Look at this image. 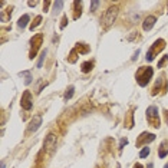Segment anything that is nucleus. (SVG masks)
I'll return each mask as SVG.
<instances>
[{"instance_id":"obj_16","label":"nucleus","mask_w":168,"mask_h":168,"mask_svg":"<svg viewBox=\"0 0 168 168\" xmlns=\"http://www.w3.org/2000/svg\"><path fill=\"white\" fill-rule=\"evenodd\" d=\"M92 69V63L91 62H85V63H82V72H89Z\"/></svg>"},{"instance_id":"obj_9","label":"nucleus","mask_w":168,"mask_h":168,"mask_svg":"<svg viewBox=\"0 0 168 168\" xmlns=\"http://www.w3.org/2000/svg\"><path fill=\"white\" fill-rule=\"evenodd\" d=\"M155 139V135L154 134H142L141 135V138L136 141V145L139 147V145H145L147 142H151V141H154Z\"/></svg>"},{"instance_id":"obj_23","label":"nucleus","mask_w":168,"mask_h":168,"mask_svg":"<svg viewBox=\"0 0 168 168\" xmlns=\"http://www.w3.org/2000/svg\"><path fill=\"white\" fill-rule=\"evenodd\" d=\"M138 55H139V50H136V52L134 53V56H132V60H135V59L138 58Z\"/></svg>"},{"instance_id":"obj_6","label":"nucleus","mask_w":168,"mask_h":168,"mask_svg":"<svg viewBox=\"0 0 168 168\" xmlns=\"http://www.w3.org/2000/svg\"><path fill=\"white\" fill-rule=\"evenodd\" d=\"M55 148H56V135L49 134V135L46 136V139H45V149H46L47 152H52Z\"/></svg>"},{"instance_id":"obj_3","label":"nucleus","mask_w":168,"mask_h":168,"mask_svg":"<svg viewBox=\"0 0 168 168\" xmlns=\"http://www.w3.org/2000/svg\"><path fill=\"white\" fill-rule=\"evenodd\" d=\"M164 46H165V42H164L163 39H158L157 42L152 45V47L147 52V60H152V59L155 58V53H158L160 50H163Z\"/></svg>"},{"instance_id":"obj_18","label":"nucleus","mask_w":168,"mask_h":168,"mask_svg":"<svg viewBox=\"0 0 168 168\" xmlns=\"http://www.w3.org/2000/svg\"><path fill=\"white\" fill-rule=\"evenodd\" d=\"M99 4H101V1H98V0L92 1V3H91V12H95V10L99 7Z\"/></svg>"},{"instance_id":"obj_14","label":"nucleus","mask_w":168,"mask_h":168,"mask_svg":"<svg viewBox=\"0 0 168 168\" xmlns=\"http://www.w3.org/2000/svg\"><path fill=\"white\" fill-rule=\"evenodd\" d=\"M40 20H42V16H36V19H35V23H32V25H30V30L36 29V27L40 25Z\"/></svg>"},{"instance_id":"obj_21","label":"nucleus","mask_w":168,"mask_h":168,"mask_svg":"<svg viewBox=\"0 0 168 168\" xmlns=\"http://www.w3.org/2000/svg\"><path fill=\"white\" fill-rule=\"evenodd\" d=\"M167 60H168V56H164V58H163V60H161V62H158V68H163V66H164V63H165Z\"/></svg>"},{"instance_id":"obj_15","label":"nucleus","mask_w":168,"mask_h":168,"mask_svg":"<svg viewBox=\"0 0 168 168\" xmlns=\"http://www.w3.org/2000/svg\"><path fill=\"white\" fill-rule=\"evenodd\" d=\"M73 91H75V88H73V86H69V88H68V91H66V93H65V99H66V101L72 98V95H73Z\"/></svg>"},{"instance_id":"obj_17","label":"nucleus","mask_w":168,"mask_h":168,"mask_svg":"<svg viewBox=\"0 0 168 168\" xmlns=\"http://www.w3.org/2000/svg\"><path fill=\"white\" fill-rule=\"evenodd\" d=\"M148 154H149V148H148V147H144L142 151L139 152V157H141V158H145V157H148Z\"/></svg>"},{"instance_id":"obj_12","label":"nucleus","mask_w":168,"mask_h":168,"mask_svg":"<svg viewBox=\"0 0 168 168\" xmlns=\"http://www.w3.org/2000/svg\"><path fill=\"white\" fill-rule=\"evenodd\" d=\"M168 142L167 141H164L163 144H161V148H160V151H158V155H160V158H164L165 155H167L168 152Z\"/></svg>"},{"instance_id":"obj_13","label":"nucleus","mask_w":168,"mask_h":168,"mask_svg":"<svg viewBox=\"0 0 168 168\" xmlns=\"http://www.w3.org/2000/svg\"><path fill=\"white\" fill-rule=\"evenodd\" d=\"M20 76H26V79H25V84L29 85L30 82H32V76H30V72H20L19 73Z\"/></svg>"},{"instance_id":"obj_7","label":"nucleus","mask_w":168,"mask_h":168,"mask_svg":"<svg viewBox=\"0 0 168 168\" xmlns=\"http://www.w3.org/2000/svg\"><path fill=\"white\" fill-rule=\"evenodd\" d=\"M40 125H42V117H40V115L33 117V119H32L30 124H29V132H35V131H38Z\"/></svg>"},{"instance_id":"obj_20","label":"nucleus","mask_w":168,"mask_h":168,"mask_svg":"<svg viewBox=\"0 0 168 168\" xmlns=\"http://www.w3.org/2000/svg\"><path fill=\"white\" fill-rule=\"evenodd\" d=\"M45 56H46V50H43L42 55H40V59H39V62H38V68H42V63H43V60H45Z\"/></svg>"},{"instance_id":"obj_4","label":"nucleus","mask_w":168,"mask_h":168,"mask_svg":"<svg viewBox=\"0 0 168 168\" xmlns=\"http://www.w3.org/2000/svg\"><path fill=\"white\" fill-rule=\"evenodd\" d=\"M20 105L23 109L26 111H30L32 106H33V101H32V93L29 91H25V93L22 95V99H20Z\"/></svg>"},{"instance_id":"obj_27","label":"nucleus","mask_w":168,"mask_h":168,"mask_svg":"<svg viewBox=\"0 0 168 168\" xmlns=\"http://www.w3.org/2000/svg\"><path fill=\"white\" fill-rule=\"evenodd\" d=\"M147 168H154V164H148V167Z\"/></svg>"},{"instance_id":"obj_1","label":"nucleus","mask_w":168,"mask_h":168,"mask_svg":"<svg viewBox=\"0 0 168 168\" xmlns=\"http://www.w3.org/2000/svg\"><path fill=\"white\" fill-rule=\"evenodd\" d=\"M117 16H118V7H117V6H111V7H108L106 12H105V14H104V19H102L104 26H105V27L111 26V25L115 22Z\"/></svg>"},{"instance_id":"obj_22","label":"nucleus","mask_w":168,"mask_h":168,"mask_svg":"<svg viewBox=\"0 0 168 168\" xmlns=\"http://www.w3.org/2000/svg\"><path fill=\"white\" fill-rule=\"evenodd\" d=\"M128 144V139H121V142H119V148H124V145Z\"/></svg>"},{"instance_id":"obj_24","label":"nucleus","mask_w":168,"mask_h":168,"mask_svg":"<svg viewBox=\"0 0 168 168\" xmlns=\"http://www.w3.org/2000/svg\"><path fill=\"white\" fill-rule=\"evenodd\" d=\"M27 4H29L30 7H35V6H36V1H29Z\"/></svg>"},{"instance_id":"obj_8","label":"nucleus","mask_w":168,"mask_h":168,"mask_svg":"<svg viewBox=\"0 0 168 168\" xmlns=\"http://www.w3.org/2000/svg\"><path fill=\"white\" fill-rule=\"evenodd\" d=\"M155 22H157V17H155V16H148V17H145V20H144V23H142L144 30H145V32L151 30V29L154 27Z\"/></svg>"},{"instance_id":"obj_19","label":"nucleus","mask_w":168,"mask_h":168,"mask_svg":"<svg viewBox=\"0 0 168 168\" xmlns=\"http://www.w3.org/2000/svg\"><path fill=\"white\" fill-rule=\"evenodd\" d=\"M53 6H55V10H56V12H59V10L63 7V1H60V0H59V1H55V3H53Z\"/></svg>"},{"instance_id":"obj_29","label":"nucleus","mask_w":168,"mask_h":168,"mask_svg":"<svg viewBox=\"0 0 168 168\" xmlns=\"http://www.w3.org/2000/svg\"><path fill=\"white\" fill-rule=\"evenodd\" d=\"M164 168H168V164H165V167H164Z\"/></svg>"},{"instance_id":"obj_5","label":"nucleus","mask_w":168,"mask_h":168,"mask_svg":"<svg viewBox=\"0 0 168 168\" xmlns=\"http://www.w3.org/2000/svg\"><path fill=\"white\" fill-rule=\"evenodd\" d=\"M147 118H148V121L149 122H152L154 126H160V122H158V109H157V106H149L148 109H147Z\"/></svg>"},{"instance_id":"obj_26","label":"nucleus","mask_w":168,"mask_h":168,"mask_svg":"<svg viewBox=\"0 0 168 168\" xmlns=\"http://www.w3.org/2000/svg\"><path fill=\"white\" fill-rule=\"evenodd\" d=\"M134 168H142V165H141V164H136V165H135Z\"/></svg>"},{"instance_id":"obj_25","label":"nucleus","mask_w":168,"mask_h":168,"mask_svg":"<svg viewBox=\"0 0 168 168\" xmlns=\"http://www.w3.org/2000/svg\"><path fill=\"white\" fill-rule=\"evenodd\" d=\"M49 4H50V1H46V3H45V12H47V7H49Z\"/></svg>"},{"instance_id":"obj_10","label":"nucleus","mask_w":168,"mask_h":168,"mask_svg":"<svg viewBox=\"0 0 168 168\" xmlns=\"http://www.w3.org/2000/svg\"><path fill=\"white\" fill-rule=\"evenodd\" d=\"M40 42H42V35H38V36H35L33 39H32V46L35 45V47L32 49V52H30V59H33L35 58V55H36V50L39 49V45H40Z\"/></svg>"},{"instance_id":"obj_2","label":"nucleus","mask_w":168,"mask_h":168,"mask_svg":"<svg viewBox=\"0 0 168 168\" xmlns=\"http://www.w3.org/2000/svg\"><path fill=\"white\" fill-rule=\"evenodd\" d=\"M151 76H152V69L151 68H141L138 71V73H136V81L141 86H145L149 82Z\"/></svg>"},{"instance_id":"obj_28","label":"nucleus","mask_w":168,"mask_h":168,"mask_svg":"<svg viewBox=\"0 0 168 168\" xmlns=\"http://www.w3.org/2000/svg\"><path fill=\"white\" fill-rule=\"evenodd\" d=\"M1 168H6V165H4V164H3V163H1Z\"/></svg>"},{"instance_id":"obj_11","label":"nucleus","mask_w":168,"mask_h":168,"mask_svg":"<svg viewBox=\"0 0 168 168\" xmlns=\"http://www.w3.org/2000/svg\"><path fill=\"white\" fill-rule=\"evenodd\" d=\"M30 20V17H29V14H23L20 19H19V22H17V26L20 27V29H25L26 26H27V22Z\"/></svg>"}]
</instances>
